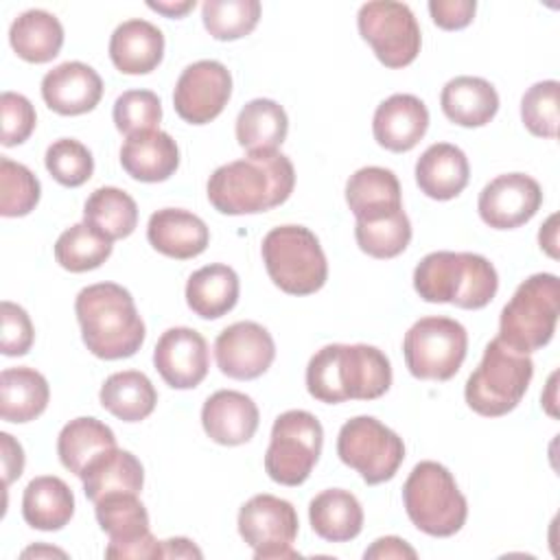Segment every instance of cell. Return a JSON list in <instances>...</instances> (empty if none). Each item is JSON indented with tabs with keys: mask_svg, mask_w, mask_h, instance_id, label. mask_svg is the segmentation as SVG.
I'll return each mask as SVG.
<instances>
[{
	"mask_svg": "<svg viewBox=\"0 0 560 560\" xmlns=\"http://www.w3.org/2000/svg\"><path fill=\"white\" fill-rule=\"evenodd\" d=\"M22 556L24 558H28V556H63L66 558V551H61V549H55V547H31V549H24L22 551Z\"/></svg>",
	"mask_w": 560,
	"mask_h": 560,
	"instance_id": "db71d44e",
	"label": "cell"
},
{
	"mask_svg": "<svg viewBox=\"0 0 560 560\" xmlns=\"http://www.w3.org/2000/svg\"><path fill=\"white\" fill-rule=\"evenodd\" d=\"M540 206V184L525 173H505L490 179L477 199L481 221L494 230H514L527 223Z\"/></svg>",
	"mask_w": 560,
	"mask_h": 560,
	"instance_id": "2e32d148",
	"label": "cell"
},
{
	"mask_svg": "<svg viewBox=\"0 0 560 560\" xmlns=\"http://www.w3.org/2000/svg\"><path fill=\"white\" fill-rule=\"evenodd\" d=\"M440 105L451 122L459 127H483L499 112V94L490 81L464 74L446 81Z\"/></svg>",
	"mask_w": 560,
	"mask_h": 560,
	"instance_id": "4316f807",
	"label": "cell"
},
{
	"mask_svg": "<svg viewBox=\"0 0 560 560\" xmlns=\"http://www.w3.org/2000/svg\"><path fill=\"white\" fill-rule=\"evenodd\" d=\"M114 125L127 138L133 133L160 129L162 103L151 90H127L114 103Z\"/></svg>",
	"mask_w": 560,
	"mask_h": 560,
	"instance_id": "ee69618b",
	"label": "cell"
},
{
	"mask_svg": "<svg viewBox=\"0 0 560 560\" xmlns=\"http://www.w3.org/2000/svg\"><path fill=\"white\" fill-rule=\"evenodd\" d=\"M219 370L236 381L262 376L276 359V343L269 330L256 322H234L214 339Z\"/></svg>",
	"mask_w": 560,
	"mask_h": 560,
	"instance_id": "e0dca14e",
	"label": "cell"
},
{
	"mask_svg": "<svg viewBox=\"0 0 560 560\" xmlns=\"http://www.w3.org/2000/svg\"><path fill=\"white\" fill-rule=\"evenodd\" d=\"M0 442H2V477H4V486H9L24 470V451L20 442H15L13 435L9 433H0Z\"/></svg>",
	"mask_w": 560,
	"mask_h": 560,
	"instance_id": "c3c4849f",
	"label": "cell"
},
{
	"mask_svg": "<svg viewBox=\"0 0 560 560\" xmlns=\"http://www.w3.org/2000/svg\"><path fill=\"white\" fill-rule=\"evenodd\" d=\"M195 0H182V2H147L149 9L166 15V18H182L186 15L190 9H195Z\"/></svg>",
	"mask_w": 560,
	"mask_h": 560,
	"instance_id": "f5cc1de1",
	"label": "cell"
},
{
	"mask_svg": "<svg viewBox=\"0 0 560 560\" xmlns=\"http://www.w3.org/2000/svg\"><path fill=\"white\" fill-rule=\"evenodd\" d=\"M50 400L44 374L33 368H7L0 374V416L7 422H31L42 416Z\"/></svg>",
	"mask_w": 560,
	"mask_h": 560,
	"instance_id": "f1b7e54d",
	"label": "cell"
},
{
	"mask_svg": "<svg viewBox=\"0 0 560 560\" xmlns=\"http://www.w3.org/2000/svg\"><path fill=\"white\" fill-rule=\"evenodd\" d=\"M260 252L271 282L280 291L289 295H311L326 284V254L308 228L280 225L269 230Z\"/></svg>",
	"mask_w": 560,
	"mask_h": 560,
	"instance_id": "ba28073f",
	"label": "cell"
},
{
	"mask_svg": "<svg viewBox=\"0 0 560 560\" xmlns=\"http://www.w3.org/2000/svg\"><path fill=\"white\" fill-rule=\"evenodd\" d=\"M164 57L162 31L140 18L118 24L109 37V59L122 74H149Z\"/></svg>",
	"mask_w": 560,
	"mask_h": 560,
	"instance_id": "603a6c76",
	"label": "cell"
},
{
	"mask_svg": "<svg viewBox=\"0 0 560 560\" xmlns=\"http://www.w3.org/2000/svg\"><path fill=\"white\" fill-rule=\"evenodd\" d=\"M42 186L35 173L9 158H0V214L26 217L39 203Z\"/></svg>",
	"mask_w": 560,
	"mask_h": 560,
	"instance_id": "60d3db41",
	"label": "cell"
},
{
	"mask_svg": "<svg viewBox=\"0 0 560 560\" xmlns=\"http://www.w3.org/2000/svg\"><path fill=\"white\" fill-rule=\"evenodd\" d=\"M308 521L319 538L328 542H346L361 534L363 508L352 492L330 488L308 503Z\"/></svg>",
	"mask_w": 560,
	"mask_h": 560,
	"instance_id": "1f68e13d",
	"label": "cell"
},
{
	"mask_svg": "<svg viewBox=\"0 0 560 560\" xmlns=\"http://www.w3.org/2000/svg\"><path fill=\"white\" fill-rule=\"evenodd\" d=\"M109 254L112 241L85 221L63 230L55 243V260L72 273H83L101 267L109 258Z\"/></svg>",
	"mask_w": 560,
	"mask_h": 560,
	"instance_id": "74e56055",
	"label": "cell"
},
{
	"mask_svg": "<svg viewBox=\"0 0 560 560\" xmlns=\"http://www.w3.org/2000/svg\"><path fill=\"white\" fill-rule=\"evenodd\" d=\"M470 179L466 153L451 142H435L416 162V184L438 201L457 197Z\"/></svg>",
	"mask_w": 560,
	"mask_h": 560,
	"instance_id": "484cf974",
	"label": "cell"
},
{
	"mask_svg": "<svg viewBox=\"0 0 560 560\" xmlns=\"http://www.w3.org/2000/svg\"><path fill=\"white\" fill-rule=\"evenodd\" d=\"M9 42L20 59L46 63L52 61L63 46V26L52 13L28 9L11 22Z\"/></svg>",
	"mask_w": 560,
	"mask_h": 560,
	"instance_id": "d6a6232c",
	"label": "cell"
},
{
	"mask_svg": "<svg viewBox=\"0 0 560 560\" xmlns=\"http://www.w3.org/2000/svg\"><path fill=\"white\" fill-rule=\"evenodd\" d=\"M114 446H116L114 431L105 422L90 416L70 420L57 438V455L61 464L77 477H81V472L94 457H98L103 451H109Z\"/></svg>",
	"mask_w": 560,
	"mask_h": 560,
	"instance_id": "d590c367",
	"label": "cell"
},
{
	"mask_svg": "<svg viewBox=\"0 0 560 560\" xmlns=\"http://www.w3.org/2000/svg\"><path fill=\"white\" fill-rule=\"evenodd\" d=\"M354 238L359 249L368 256L381 260L394 258L407 249L411 241V223L405 210L372 221H357Z\"/></svg>",
	"mask_w": 560,
	"mask_h": 560,
	"instance_id": "ab89813d",
	"label": "cell"
},
{
	"mask_svg": "<svg viewBox=\"0 0 560 560\" xmlns=\"http://www.w3.org/2000/svg\"><path fill=\"white\" fill-rule=\"evenodd\" d=\"M295 186V168L280 151H252L219 166L208 179V199L221 214H256L284 203Z\"/></svg>",
	"mask_w": 560,
	"mask_h": 560,
	"instance_id": "6da1fadb",
	"label": "cell"
},
{
	"mask_svg": "<svg viewBox=\"0 0 560 560\" xmlns=\"http://www.w3.org/2000/svg\"><path fill=\"white\" fill-rule=\"evenodd\" d=\"M556 221H558V217L556 214H551L549 219H547V223L540 228V232H538V241H540V249H545L551 258H558V249H556V245H558V228H556Z\"/></svg>",
	"mask_w": 560,
	"mask_h": 560,
	"instance_id": "816d5d0a",
	"label": "cell"
},
{
	"mask_svg": "<svg viewBox=\"0 0 560 560\" xmlns=\"http://www.w3.org/2000/svg\"><path fill=\"white\" fill-rule=\"evenodd\" d=\"M357 26L376 59L387 68H405L420 52V26L405 2L374 0L361 4Z\"/></svg>",
	"mask_w": 560,
	"mask_h": 560,
	"instance_id": "7c38bea8",
	"label": "cell"
},
{
	"mask_svg": "<svg viewBox=\"0 0 560 560\" xmlns=\"http://www.w3.org/2000/svg\"><path fill=\"white\" fill-rule=\"evenodd\" d=\"M83 221L114 243L127 238L136 230L138 206L129 192L116 186H101L88 197Z\"/></svg>",
	"mask_w": 560,
	"mask_h": 560,
	"instance_id": "8d00e7d4",
	"label": "cell"
},
{
	"mask_svg": "<svg viewBox=\"0 0 560 560\" xmlns=\"http://www.w3.org/2000/svg\"><path fill=\"white\" fill-rule=\"evenodd\" d=\"M413 289L424 302L483 308L499 289L494 265L472 252H431L413 269Z\"/></svg>",
	"mask_w": 560,
	"mask_h": 560,
	"instance_id": "277c9868",
	"label": "cell"
},
{
	"mask_svg": "<svg viewBox=\"0 0 560 560\" xmlns=\"http://www.w3.org/2000/svg\"><path fill=\"white\" fill-rule=\"evenodd\" d=\"M96 521L109 536L107 558H164L162 540L149 529V514L138 494L112 492L94 503Z\"/></svg>",
	"mask_w": 560,
	"mask_h": 560,
	"instance_id": "5bb4252c",
	"label": "cell"
},
{
	"mask_svg": "<svg viewBox=\"0 0 560 560\" xmlns=\"http://www.w3.org/2000/svg\"><path fill=\"white\" fill-rule=\"evenodd\" d=\"M363 558L365 560H374V558H378V560H383V558H411L413 560V558H418V553L402 538H398V536H383V538L374 540L372 547L365 549Z\"/></svg>",
	"mask_w": 560,
	"mask_h": 560,
	"instance_id": "681fc988",
	"label": "cell"
},
{
	"mask_svg": "<svg viewBox=\"0 0 560 560\" xmlns=\"http://www.w3.org/2000/svg\"><path fill=\"white\" fill-rule=\"evenodd\" d=\"M81 481L85 497L96 503L101 497L112 492L138 494L144 483V468L133 453L114 446L85 466Z\"/></svg>",
	"mask_w": 560,
	"mask_h": 560,
	"instance_id": "83f0119b",
	"label": "cell"
},
{
	"mask_svg": "<svg viewBox=\"0 0 560 560\" xmlns=\"http://www.w3.org/2000/svg\"><path fill=\"white\" fill-rule=\"evenodd\" d=\"M120 164L125 173L138 182H164L179 166V149L162 129L133 133L120 147Z\"/></svg>",
	"mask_w": 560,
	"mask_h": 560,
	"instance_id": "cb8c5ba5",
	"label": "cell"
},
{
	"mask_svg": "<svg viewBox=\"0 0 560 560\" xmlns=\"http://www.w3.org/2000/svg\"><path fill=\"white\" fill-rule=\"evenodd\" d=\"M402 503L409 521L424 534L446 538L457 534L468 516L466 497L451 470L438 462H420L402 486Z\"/></svg>",
	"mask_w": 560,
	"mask_h": 560,
	"instance_id": "8992f818",
	"label": "cell"
},
{
	"mask_svg": "<svg viewBox=\"0 0 560 560\" xmlns=\"http://www.w3.org/2000/svg\"><path fill=\"white\" fill-rule=\"evenodd\" d=\"M468 350L466 328L451 317H422L402 339V354L411 376L420 381L453 378Z\"/></svg>",
	"mask_w": 560,
	"mask_h": 560,
	"instance_id": "30bf717a",
	"label": "cell"
},
{
	"mask_svg": "<svg viewBox=\"0 0 560 560\" xmlns=\"http://www.w3.org/2000/svg\"><path fill=\"white\" fill-rule=\"evenodd\" d=\"M232 96V74L214 59H201L186 66L173 90L177 116L190 125L214 120Z\"/></svg>",
	"mask_w": 560,
	"mask_h": 560,
	"instance_id": "9a60e30c",
	"label": "cell"
},
{
	"mask_svg": "<svg viewBox=\"0 0 560 560\" xmlns=\"http://www.w3.org/2000/svg\"><path fill=\"white\" fill-rule=\"evenodd\" d=\"M103 96V79L83 61H66L48 70L42 79L44 103L61 116L92 112Z\"/></svg>",
	"mask_w": 560,
	"mask_h": 560,
	"instance_id": "d6986e66",
	"label": "cell"
},
{
	"mask_svg": "<svg viewBox=\"0 0 560 560\" xmlns=\"http://www.w3.org/2000/svg\"><path fill=\"white\" fill-rule=\"evenodd\" d=\"M339 459L357 470L368 486L389 481L402 459L405 444L398 433L372 416L350 418L337 435Z\"/></svg>",
	"mask_w": 560,
	"mask_h": 560,
	"instance_id": "8fae6325",
	"label": "cell"
},
{
	"mask_svg": "<svg viewBox=\"0 0 560 560\" xmlns=\"http://www.w3.org/2000/svg\"><path fill=\"white\" fill-rule=\"evenodd\" d=\"M560 311V280L534 273L523 280L499 317V339L516 352L529 354L547 346L556 332Z\"/></svg>",
	"mask_w": 560,
	"mask_h": 560,
	"instance_id": "5b68a950",
	"label": "cell"
},
{
	"mask_svg": "<svg viewBox=\"0 0 560 560\" xmlns=\"http://www.w3.org/2000/svg\"><path fill=\"white\" fill-rule=\"evenodd\" d=\"M44 164L55 182L68 188L85 184L94 173V158L90 149L74 138L55 140L44 155Z\"/></svg>",
	"mask_w": 560,
	"mask_h": 560,
	"instance_id": "7bdbcfd3",
	"label": "cell"
},
{
	"mask_svg": "<svg viewBox=\"0 0 560 560\" xmlns=\"http://www.w3.org/2000/svg\"><path fill=\"white\" fill-rule=\"evenodd\" d=\"M346 203L357 221H372L402 210L398 177L383 166H363L346 182Z\"/></svg>",
	"mask_w": 560,
	"mask_h": 560,
	"instance_id": "d4e9b609",
	"label": "cell"
},
{
	"mask_svg": "<svg viewBox=\"0 0 560 560\" xmlns=\"http://www.w3.org/2000/svg\"><path fill=\"white\" fill-rule=\"evenodd\" d=\"M74 514V494L68 483L55 475H42L28 481L22 494L24 521L42 532H57Z\"/></svg>",
	"mask_w": 560,
	"mask_h": 560,
	"instance_id": "f546056e",
	"label": "cell"
},
{
	"mask_svg": "<svg viewBox=\"0 0 560 560\" xmlns=\"http://www.w3.org/2000/svg\"><path fill=\"white\" fill-rule=\"evenodd\" d=\"M153 365L160 372L162 381L173 389L197 387L208 374V343L203 335L195 328H168L155 343Z\"/></svg>",
	"mask_w": 560,
	"mask_h": 560,
	"instance_id": "ac0fdd59",
	"label": "cell"
},
{
	"mask_svg": "<svg viewBox=\"0 0 560 560\" xmlns=\"http://www.w3.org/2000/svg\"><path fill=\"white\" fill-rule=\"evenodd\" d=\"M0 116H2V138L4 147L22 144L31 138L37 116L33 103L18 92H2L0 96Z\"/></svg>",
	"mask_w": 560,
	"mask_h": 560,
	"instance_id": "f6af8a7d",
	"label": "cell"
},
{
	"mask_svg": "<svg viewBox=\"0 0 560 560\" xmlns=\"http://www.w3.org/2000/svg\"><path fill=\"white\" fill-rule=\"evenodd\" d=\"M0 308H2V339H0L2 354L4 357L26 354L35 339V330L28 313L9 300H4Z\"/></svg>",
	"mask_w": 560,
	"mask_h": 560,
	"instance_id": "bcb514c9",
	"label": "cell"
},
{
	"mask_svg": "<svg viewBox=\"0 0 560 560\" xmlns=\"http://www.w3.org/2000/svg\"><path fill=\"white\" fill-rule=\"evenodd\" d=\"M477 2L475 0H431L429 13L431 20L444 31H459L468 26L475 18Z\"/></svg>",
	"mask_w": 560,
	"mask_h": 560,
	"instance_id": "7dc6e473",
	"label": "cell"
},
{
	"mask_svg": "<svg viewBox=\"0 0 560 560\" xmlns=\"http://www.w3.org/2000/svg\"><path fill=\"white\" fill-rule=\"evenodd\" d=\"M521 118L529 133L538 138H558L560 83L547 79L527 88L521 98Z\"/></svg>",
	"mask_w": 560,
	"mask_h": 560,
	"instance_id": "b9f144b4",
	"label": "cell"
},
{
	"mask_svg": "<svg viewBox=\"0 0 560 560\" xmlns=\"http://www.w3.org/2000/svg\"><path fill=\"white\" fill-rule=\"evenodd\" d=\"M532 376L529 354L512 350L497 337L486 346L477 370L468 376L464 398L475 413L499 418L521 402Z\"/></svg>",
	"mask_w": 560,
	"mask_h": 560,
	"instance_id": "52a82bcc",
	"label": "cell"
},
{
	"mask_svg": "<svg viewBox=\"0 0 560 560\" xmlns=\"http://www.w3.org/2000/svg\"><path fill=\"white\" fill-rule=\"evenodd\" d=\"M429 129V109L413 94H392L372 118L374 140L394 153L411 151Z\"/></svg>",
	"mask_w": 560,
	"mask_h": 560,
	"instance_id": "44dd1931",
	"label": "cell"
},
{
	"mask_svg": "<svg viewBox=\"0 0 560 560\" xmlns=\"http://www.w3.org/2000/svg\"><path fill=\"white\" fill-rule=\"evenodd\" d=\"M260 11L258 0H206L201 4V20L214 39L234 42L256 28Z\"/></svg>",
	"mask_w": 560,
	"mask_h": 560,
	"instance_id": "f35d334b",
	"label": "cell"
},
{
	"mask_svg": "<svg viewBox=\"0 0 560 560\" xmlns=\"http://www.w3.org/2000/svg\"><path fill=\"white\" fill-rule=\"evenodd\" d=\"M103 409L122 422H140L153 413L158 392L147 374L138 370L114 372L105 378L98 392Z\"/></svg>",
	"mask_w": 560,
	"mask_h": 560,
	"instance_id": "836d02e7",
	"label": "cell"
},
{
	"mask_svg": "<svg viewBox=\"0 0 560 560\" xmlns=\"http://www.w3.org/2000/svg\"><path fill=\"white\" fill-rule=\"evenodd\" d=\"M147 238L155 252L168 258L188 260L206 252L210 230L195 212L182 208H162L149 217Z\"/></svg>",
	"mask_w": 560,
	"mask_h": 560,
	"instance_id": "7402d4cb",
	"label": "cell"
},
{
	"mask_svg": "<svg viewBox=\"0 0 560 560\" xmlns=\"http://www.w3.org/2000/svg\"><path fill=\"white\" fill-rule=\"evenodd\" d=\"M74 313L88 350L105 361L133 357L144 341V322L131 293L116 282H96L79 291Z\"/></svg>",
	"mask_w": 560,
	"mask_h": 560,
	"instance_id": "3957f363",
	"label": "cell"
},
{
	"mask_svg": "<svg viewBox=\"0 0 560 560\" xmlns=\"http://www.w3.org/2000/svg\"><path fill=\"white\" fill-rule=\"evenodd\" d=\"M392 385V365L383 350L368 343H328L306 365L308 394L328 405L381 398Z\"/></svg>",
	"mask_w": 560,
	"mask_h": 560,
	"instance_id": "7a4b0ae2",
	"label": "cell"
},
{
	"mask_svg": "<svg viewBox=\"0 0 560 560\" xmlns=\"http://www.w3.org/2000/svg\"><path fill=\"white\" fill-rule=\"evenodd\" d=\"M238 276L232 267L214 262L197 269L186 282V304L203 319H219L238 302Z\"/></svg>",
	"mask_w": 560,
	"mask_h": 560,
	"instance_id": "4dcf8cb0",
	"label": "cell"
},
{
	"mask_svg": "<svg viewBox=\"0 0 560 560\" xmlns=\"http://www.w3.org/2000/svg\"><path fill=\"white\" fill-rule=\"evenodd\" d=\"M162 556L164 558H201V549H197V545L188 538H168L162 540Z\"/></svg>",
	"mask_w": 560,
	"mask_h": 560,
	"instance_id": "f907efd6",
	"label": "cell"
},
{
	"mask_svg": "<svg viewBox=\"0 0 560 560\" xmlns=\"http://www.w3.org/2000/svg\"><path fill=\"white\" fill-rule=\"evenodd\" d=\"M289 131V118L282 105L271 98H254L236 116V140L247 153L278 151Z\"/></svg>",
	"mask_w": 560,
	"mask_h": 560,
	"instance_id": "e575fe53",
	"label": "cell"
},
{
	"mask_svg": "<svg viewBox=\"0 0 560 560\" xmlns=\"http://www.w3.org/2000/svg\"><path fill=\"white\" fill-rule=\"evenodd\" d=\"M256 402L236 389H219L206 398L201 407V424L206 435L223 446H238L254 438L258 429Z\"/></svg>",
	"mask_w": 560,
	"mask_h": 560,
	"instance_id": "ffe728a7",
	"label": "cell"
},
{
	"mask_svg": "<svg viewBox=\"0 0 560 560\" xmlns=\"http://www.w3.org/2000/svg\"><path fill=\"white\" fill-rule=\"evenodd\" d=\"M295 508L273 494H256L238 510V534L254 549L256 560L298 558Z\"/></svg>",
	"mask_w": 560,
	"mask_h": 560,
	"instance_id": "4fadbf2b",
	"label": "cell"
},
{
	"mask_svg": "<svg viewBox=\"0 0 560 560\" xmlns=\"http://www.w3.org/2000/svg\"><path fill=\"white\" fill-rule=\"evenodd\" d=\"M322 422L304 409H289L273 420L271 440L265 453L269 479L282 486H300L308 479L322 455Z\"/></svg>",
	"mask_w": 560,
	"mask_h": 560,
	"instance_id": "9c48e42d",
	"label": "cell"
}]
</instances>
